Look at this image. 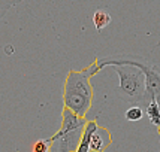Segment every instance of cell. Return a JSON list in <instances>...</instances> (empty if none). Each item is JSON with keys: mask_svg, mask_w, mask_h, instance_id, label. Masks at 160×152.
<instances>
[{"mask_svg": "<svg viewBox=\"0 0 160 152\" xmlns=\"http://www.w3.org/2000/svg\"><path fill=\"white\" fill-rule=\"evenodd\" d=\"M90 67L84 70H69L63 87V103L64 107L77 113L78 116L85 118L93 103V85Z\"/></svg>", "mask_w": 160, "mask_h": 152, "instance_id": "obj_1", "label": "cell"}, {"mask_svg": "<svg viewBox=\"0 0 160 152\" xmlns=\"http://www.w3.org/2000/svg\"><path fill=\"white\" fill-rule=\"evenodd\" d=\"M87 122L88 121L85 118L78 116L68 107H63L62 127L56 134L48 137L51 145L49 152H75L81 143Z\"/></svg>", "mask_w": 160, "mask_h": 152, "instance_id": "obj_2", "label": "cell"}, {"mask_svg": "<svg viewBox=\"0 0 160 152\" xmlns=\"http://www.w3.org/2000/svg\"><path fill=\"white\" fill-rule=\"evenodd\" d=\"M118 75V94L126 102L133 104H148L151 100L147 93L145 73L138 66L133 64H120L112 66Z\"/></svg>", "mask_w": 160, "mask_h": 152, "instance_id": "obj_3", "label": "cell"}, {"mask_svg": "<svg viewBox=\"0 0 160 152\" xmlns=\"http://www.w3.org/2000/svg\"><path fill=\"white\" fill-rule=\"evenodd\" d=\"M120 64H133L138 66L142 72L145 73L147 79V93H148V98L153 100L156 98L160 103V69L156 67L153 64L144 60V58H135V57H109V58H102V60H96L90 67L91 75H98L99 70H102L105 66H120Z\"/></svg>", "mask_w": 160, "mask_h": 152, "instance_id": "obj_4", "label": "cell"}, {"mask_svg": "<svg viewBox=\"0 0 160 152\" xmlns=\"http://www.w3.org/2000/svg\"><path fill=\"white\" fill-rule=\"evenodd\" d=\"M111 142H112L111 131H109L108 128L99 125L98 128L94 130L93 136H91L90 151L91 152H105L109 146H111Z\"/></svg>", "mask_w": 160, "mask_h": 152, "instance_id": "obj_5", "label": "cell"}, {"mask_svg": "<svg viewBox=\"0 0 160 152\" xmlns=\"http://www.w3.org/2000/svg\"><path fill=\"white\" fill-rule=\"evenodd\" d=\"M99 127L98 121L93 119V121H88L87 125H85V130H84V134H82V139H81V143L78 146V149L75 152H91L90 151V140H91V136L94 130Z\"/></svg>", "mask_w": 160, "mask_h": 152, "instance_id": "obj_6", "label": "cell"}, {"mask_svg": "<svg viewBox=\"0 0 160 152\" xmlns=\"http://www.w3.org/2000/svg\"><path fill=\"white\" fill-rule=\"evenodd\" d=\"M145 115L154 127H160V103L153 98L145 107Z\"/></svg>", "mask_w": 160, "mask_h": 152, "instance_id": "obj_7", "label": "cell"}, {"mask_svg": "<svg viewBox=\"0 0 160 152\" xmlns=\"http://www.w3.org/2000/svg\"><path fill=\"white\" fill-rule=\"evenodd\" d=\"M111 22V15L105 9H96L93 14V24L98 31H102L105 27H108Z\"/></svg>", "mask_w": 160, "mask_h": 152, "instance_id": "obj_8", "label": "cell"}, {"mask_svg": "<svg viewBox=\"0 0 160 152\" xmlns=\"http://www.w3.org/2000/svg\"><path fill=\"white\" fill-rule=\"evenodd\" d=\"M124 116H126V119L130 121V122H138V121H141L142 116H144V109H142V106H139V104H133V106H130V107L126 111Z\"/></svg>", "mask_w": 160, "mask_h": 152, "instance_id": "obj_9", "label": "cell"}, {"mask_svg": "<svg viewBox=\"0 0 160 152\" xmlns=\"http://www.w3.org/2000/svg\"><path fill=\"white\" fill-rule=\"evenodd\" d=\"M49 149H51V145H49L48 139H39L33 143L30 152H49Z\"/></svg>", "mask_w": 160, "mask_h": 152, "instance_id": "obj_10", "label": "cell"}]
</instances>
